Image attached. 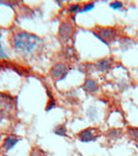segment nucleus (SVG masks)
I'll use <instances>...</instances> for the list:
<instances>
[{"label": "nucleus", "mask_w": 138, "mask_h": 156, "mask_svg": "<svg viewBox=\"0 0 138 156\" xmlns=\"http://www.w3.org/2000/svg\"><path fill=\"white\" fill-rule=\"evenodd\" d=\"M109 6L111 7L112 9H120L122 6H124V4H122V2H120V1H113L109 4Z\"/></svg>", "instance_id": "f3484780"}, {"label": "nucleus", "mask_w": 138, "mask_h": 156, "mask_svg": "<svg viewBox=\"0 0 138 156\" xmlns=\"http://www.w3.org/2000/svg\"><path fill=\"white\" fill-rule=\"evenodd\" d=\"M102 135V131L98 127H87L77 133V138L81 143H95Z\"/></svg>", "instance_id": "7ed1b4c3"}, {"label": "nucleus", "mask_w": 138, "mask_h": 156, "mask_svg": "<svg viewBox=\"0 0 138 156\" xmlns=\"http://www.w3.org/2000/svg\"><path fill=\"white\" fill-rule=\"evenodd\" d=\"M29 156H49V154L46 152V151H44L40 147L36 146V147L31 148V151H30V153H29Z\"/></svg>", "instance_id": "ddd939ff"}, {"label": "nucleus", "mask_w": 138, "mask_h": 156, "mask_svg": "<svg viewBox=\"0 0 138 156\" xmlns=\"http://www.w3.org/2000/svg\"><path fill=\"white\" fill-rule=\"evenodd\" d=\"M95 5H96L95 2H87V3H84L83 5L80 7L78 14H82V12H86L91 11V9H94Z\"/></svg>", "instance_id": "4468645a"}, {"label": "nucleus", "mask_w": 138, "mask_h": 156, "mask_svg": "<svg viewBox=\"0 0 138 156\" xmlns=\"http://www.w3.org/2000/svg\"><path fill=\"white\" fill-rule=\"evenodd\" d=\"M53 133L58 136H67V129L66 124H59L56 125L53 129Z\"/></svg>", "instance_id": "9b49d317"}, {"label": "nucleus", "mask_w": 138, "mask_h": 156, "mask_svg": "<svg viewBox=\"0 0 138 156\" xmlns=\"http://www.w3.org/2000/svg\"><path fill=\"white\" fill-rule=\"evenodd\" d=\"M127 134L132 140L138 143V127L129 126L127 128Z\"/></svg>", "instance_id": "f8f14e48"}, {"label": "nucleus", "mask_w": 138, "mask_h": 156, "mask_svg": "<svg viewBox=\"0 0 138 156\" xmlns=\"http://www.w3.org/2000/svg\"><path fill=\"white\" fill-rule=\"evenodd\" d=\"M105 135H106V137H108L109 140H117V138H119L120 136L122 135V130L119 129V128H110V129L107 130L106 132H105Z\"/></svg>", "instance_id": "9d476101"}, {"label": "nucleus", "mask_w": 138, "mask_h": 156, "mask_svg": "<svg viewBox=\"0 0 138 156\" xmlns=\"http://www.w3.org/2000/svg\"><path fill=\"white\" fill-rule=\"evenodd\" d=\"M41 42V37L26 30H17L11 37V45L19 53H30L37 44Z\"/></svg>", "instance_id": "f257e3e1"}, {"label": "nucleus", "mask_w": 138, "mask_h": 156, "mask_svg": "<svg viewBox=\"0 0 138 156\" xmlns=\"http://www.w3.org/2000/svg\"><path fill=\"white\" fill-rule=\"evenodd\" d=\"M20 140H21V138H20L18 135H16V134H9L3 140L1 147H2V149H3L4 151L9 152V150H12V148L16 147L17 144H18Z\"/></svg>", "instance_id": "0eeeda50"}, {"label": "nucleus", "mask_w": 138, "mask_h": 156, "mask_svg": "<svg viewBox=\"0 0 138 156\" xmlns=\"http://www.w3.org/2000/svg\"><path fill=\"white\" fill-rule=\"evenodd\" d=\"M73 34H74V26H73L72 23H70L67 21H64L59 25L58 34H58L60 41L67 42L73 37Z\"/></svg>", "instance_id": "423d86ee"}, {"label": "nucleus", "mask_w": 138, "mask_h": 156, "mask_svg": "<svg viewBox=\"0 0 138 156\" xmlns=\"http://www.w3.org/2000/svg\"><path fill=\"white\" fill-rule=\"evenodd\" d=\"M67 71H69V68L64 62H56L53 67L50 69V77L52 79H54L55 81H58V80H61L66 77V75L67 74Z\"/></svg>", "instance_id": "20e7f679"}, {"label": "nucleus", "mask_w": 138, "mask_h": 156, "mask_svg": "<svg viewBox=\"0 0 138 156\" xmlns=\"http://www.w3.org/2000/svg\"><path fill=\"white\" fill-rule=\"evenodd\" d=\"M48 96H50V100H49L48 104H47L46 112H50V110H52L55 106H56V103H55V101H54V98L52 97V95L50 92H48Z\"/></svg>", "instance_id": "2eb2a0df"}, {"label": "nucleus", "mask_w": 138, "mask_h": 156, "mask_svg": "<svg viewBox=\"0 0 138 156\" xmlns=\"http://www.w3.org/2000/svg\"><path fill=\"white\" fill-rule=\"evenodd\" d=\"M82 90L87 94H95L99 90V84L95 79L88 77L84 80L83 84H82Z\"/></svg>", "instance_id": "6e6552de"}, {"label": "nucleus", "mask_w": 138, "mask_h": 156, "mask_svg": "<svg viewBox=\"0 0 138 156\" xmlns=\"http://www.w3.org/2000/svg\"><path fill=\"white\" fill-rule=\"evenodd\" d=\"M94 34L104 44L109 45L110 43L116 40L117 36H119V31H117V29L115 27L104 26L98 27L96 31H94Z\"/></svg>", "instance_id": "f03ea898"}, {"label": "nucleus", "mask_w": 138, "mask_h": 156, "mask_svg": "<svg viewBox=\"0 0 138 156\" xmlns=\"http://www.w3.org/2000/svg\"><path fill=\"white\" fill-rule=\"evenodd\" d=\"M14 110V99L9 95L0 93V117L7 115Z\"/></svg>", "instance_id": "39448f33"}, {"label": "nucleus", "mask_w": 138, "mask_h": 156, "mask_svg": "<svg viewBox=\"0 0 138 156\" xmlns=\"http://www.w3.org/2000/svg\"><path fill=\"white\" fill-rule=\"evenodd\" d=\"M80 7H81V5L78 3H73L71 4V5L69 6V9H67V11H69L70 12H75V14H78Z\"/></svg>", "instance_id": "dca6fc26"}, {"label": "nucleus", "mask_w": 138, "mask_h": 156, "mask_svg": "<svg viewBox=\"0 0 138 156\" xmlns=\"http://www.w3.org/2000/svg\"><path fill=\"white\" fill-rule=\"evenodd\" d=\"M112 65V58H109V57H105V58H102L100 60H98L96 64V68L98 71L100 72H105L107 70H109L111 68Z\"/></svg>", "instance_id": "1a4fd4ad"}, {"label": "nucleus", "mask_w": 138, "mask_h": 156, "mask_svg": "<svg viewBox=\"0 0 138 156\" xmlns=\"http://www.w3.org/2000/svg\"><path fill=\"white\" fill-rule=\"evenodd\" d=\"M6 57H7L6 52L4 51L3 47H2V44L0 43V58H6Z\"/></svg>", "instance_id": "a211bd4d"}]
</instances>
